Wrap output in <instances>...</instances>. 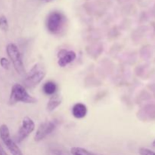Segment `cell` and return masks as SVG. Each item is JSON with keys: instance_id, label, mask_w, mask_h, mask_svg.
<instances>
[{"instance_id": "15", "label": "cell", "mask_w": 155, "mask_h": 155, "mask_svg": "<svg viewBox=\"0 0 155 155\" xmlns=\"http://www.w3.org/2000/svg\"><path fill=\"white\" fill-rule=\"evenodd\" d=\"M139 151L140 155H155V152L145 148H141Z\"/></svg>"}, {"instance_id": "9", "label": "cell", "mask_w": 155, "mask_h": 155, "mask_svg": "<svg viewBox=\"0 0 155 155\" xmlns=\"http://www.w3.org/2000/svg\"><path fill=\"white\" fill-rule=\"evenodd\" d=\"M87 107L83 103H77L72 107V114L77 119L84 118L87 114Z\"/></svg>"}, {"instance_id": "14", "label": "cell", "mask_w": 155, "mask_h": 155, "mask_svg": "<svg viewBox=\"0 0 155 155\" xmlns=\"http://www.w3.org/2000/svg\"><path fill=\"white\" fill-rule=\"evenodd\" d=\"M0 66H1L3 69L8 71V70L9 69V68H10V61H9L8 59L6 58H0Z\"/></svg>"}, {"instance_id": "2", "label": "cell", "mask_w": 155, "mask_h": 155, "mask_svg": "<svg viewBox=\"0 0 155 155\" xmlns=\"http://www.w3.org/2000/svg\"><path fill=\"white\" fill-rule=\"evenodd\" d=\"M6 53H7L8 58L10 59L16 72L21 76L25 75V68H24V63H23L21 54L18 46L14 43L8 44L6 46Z\"/></svg>"}, {"instance_id": "13", "label": "cell", "mask_w": 155, "mask_h": 155, "mask_svg": "<svg viewBox=\"0 0 155 155\" xmlns=\"http://www.w3.org/2000/svg\"><path fill=\"white\" fill-rule=\"evenodd\" d=\"M9 29L8 22L7 18L4 15H0V30L4 33L8 32Z\"/></svg>"}, {"instance_id": "8", "label": "cell", "mask_w": 155, "mask_h": 155, "mask_svg": "<svg viewBox=\"0 0 155 155\" xmlns=\"http://www.w3.org/2000/svg\"><path fill=\"white\" fill-rule=\"evenodd\" d=\"M58 64L61 68H64L75 60L77 54L74 51L61 49L58 53Z\"/></svg>"}, {"instance_id": "12", "label": "cell", "mask_w": 155, "mask_h": 155, "mask_svg": "<svg viewBox=\"0 0 155 155\" xmlns=\"http://www.w3.org/2000/svg\"><path fill=\"white\" fill-rule=\"evenodd\" d=\"M71 152L72 155H95L93 153L80 147H74L71 148Z\"/></svg>"}, {"instance_id": "4", "label": "cell", "mask_w": 155, "mask_h": 155, "mask_svg": "<svg viewBox=\"0 0 155 155\" xmlns=\"http://www.w3.org/2000/svg\"><path fill=\"white\" fill-rule=\"evenodd\" d=\"M65 23V17L59 12H52L48 15L45 26L49 33L58 34L63 29Z\"/></svg>"}, {"instance_id": "7", "label": "cell", "mask_w": 155, "mask_h": 155, "mask_svg": "<svg viewBox=\"0 0 155 155\" xmlns=\"http://www.w3.org/2000/svg\"><path fill=\"white\" fill-rule=\"evenodd\" d=\"M56 126L51 121H46L42 123L38 127L34 136V140L36 142H40L45 139L47 136L51 134L55 129Z\"/></svg>"}, {"instance_id": "3", "label": "cell", "mask_w": 155, "mask_h": 155, "mask_svg": "<svg viewBox=\"0 0 155 155\" xmlns=\"http://www.w3.org/2000/svg\"><path fill=\"white\" fill-rule=\"evenodd\" d=\"M45 70L42 65L36 64L32 68L24 81V86L27 89H33L42 82L45 77Z\"/></svg>"}, {"instance_id": "16", "label": "cell", "mask_w": 155, "mask_h": 155, "mask_svg": "<svg viewBox=\"0 0 155 155\" xmlns=\"http://www.w3.org/2000/svg\"><path fill=\"white\" fill-rule=\"evenodd\" d=\"M0 155H8L6 151H5V149L2 148L1 145H0Z\"/></svg>"}, {"instance_id": "10", "label": "cell", "mask_w": 155, "mask_h": 155, "mask_svg": "<svg viewBox=\"0 0 155 155\" xmlns=\"http://www.w3.org/2000/svg\"><path fill=\"white\" fill-rule=\"evenodd\" d=\"M61 104V99L60 96L57 94H54V95L50 98L49 101H48V104H47L46 108L47 110L49 112L53 111L56 107H58L60 104Z\"/></svg>"}, {"instance_id": "1", "label": "cell", "mask_w": 155, "mask_h": 155, "mask_svg": "<svg viewBox=\"0 0 155 155\" xmlns=\"http://www.w3.org/2000/svg\"><path fill=\"white\" fill-rule=\"evenodd\" d=\"M36 101L37 99L30 95L23 85L15 83L12 86L8 99L9 105H14L18 102L34 104Z\"/></svg>"}, {"instance_id": "5", "label": "cell", "mask_w": 155, "mask_h": 155, "mask_svg": "<svg viewBox=\"0 0 155 155\" xmlns=\"http://www.w3.org/2000/svg\"><path fill=\"white\" fill-rule=\"evenodd\" d=\"M0 138L12 155H24L16 142L11 138L8 127L6 124L0 126Z\"/></svg>"}, {"instance_id": "17", "label": "cell", "mask_w": 155, "mask_h": 155, "mask_svg": "<svg viewBox=\"0 0 155 155\" xmlns=\"http://www.w3.org/2000/svg\"><path fill=\"white\" fill-rule=\"evenodd\" d=\"M152 145H153V146H154V147H155V139L154 140V142H152Z\"/></svg>"}, {"instance_id": "6", "label": "cell", "mask_w": 155, "mask_h": 155, "mask_svg": "<svg viewBox=\"0 0 155 155\" xmlns=\"http://www.w3.org/2000/svg\"><path fill=\"white\" fill-rule=\"evenodd\" d=\"M35 130V124L33 120L29 117H25L23 119L22 124L15 137V142L16 143H21L27 139Z\"/></svg>"}, {"instance_id": "11", "label": "cell", "mask_w": 155, "mask_h": 155, "mask_svg": "<svg viewBox=\"0 0 155 155\" xmlns=\"http://www.w3.org/2000/svg\"><path fill=\"white\" fill-rule=\"evenodd\" d=\"M57 89V85L53 81L46 82L42 86V90H43L44 93L46 94L47 95H51V96H52L56 93Z\"/></svg>"}, {"instance_id": "18", "label": "cell", "mask_w": 155, "mask_h": 155, "mask_svg": "<svg viewBox=\"0 0 155 155\" xmlns=\"http://www.w3.org/2000/svg\"><path fill=\"white\" fill-rule=\"evenodd\" d=\"M45 1H49V0H45Z\"/></svg>"}]
</instances>
